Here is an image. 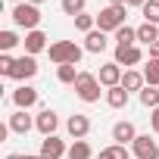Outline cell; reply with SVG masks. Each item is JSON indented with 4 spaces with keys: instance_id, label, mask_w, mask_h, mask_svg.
<instances>
[{
    "instance_id": "cell-37",
    "label": "cell",
    "mask_w": 159,
    "mask_h": 159,
    "mask_svg": "<svg viewBox=\"0 0 159 159\" xmlns=\"http://www.w3.org/2000/svg\"><path fill=\"white\" fill-rule=\"evenodd\" d=\"M28 3H34V7H41V3H44V0H28Z\"/></svg>"
},
{
    "instance_id": "cell-8",
    "label": "cell",
    "mask_w": 159,
    "mask_h": 159,
    "mask_svg": "<svg viewBox=\"0 0 159 159\" xmlns=\"http://www.w3.org/2000/svg\"><path fill=\"white\" fill-rule=\"evenodd\" d=\"M66 131H69L75 140H84V137L91 134V119H88V116H81V112H75V116H69Z\"/></svg>"
},
{
    "instance_id": "cell-29",
    "label": "cell",
    "mask_w": 159,
    "mask_h": 159,
    "mask_svg": "<svg viewBox=\"0 0 159 159\" xmlns=\"http://www.w3.org/2000/svg\"><path fill=\"white\" fill-rule=\"evenodd\" d=\"M16 44H22V41L16 38V31H10V28H7V31H0V50H3V53H10Z\"/></svg>"
},
{
    "instance_id": "cell-30",
    "label": "cell",
    "mask_w": 159,
    "mask_h": 159,
    "mask_svg": "<svg viewBox=\"0 0 159 159\" xmlns=\"http://www.w3.org/2000/svg\"><path fill=\"white\" fill-rule=\"evenodd\" d=\"M13 69H16V59H13L10 53H3V56H0V75L13 78Z\"/></svg>"
},
{
    "instance_id": "cell-5",
    "label": "cell",
    "mask_w": 159,
    "mask_h": 159,
    "mask_svg": "<svg viewBox=\"0 0 159 159\" xmlns=\"http://www.w3.org/2000/svg\"><path fill=\"white\" fill-rule=\"evenodd\" d=\"M131 147H134V156L137 159H159V143L150 134H137V140Z\"/></svg>"
},
{
    "instance_id": "cell-33",
    "label": "cell",
    "mask_w": 159,
    "mask_h": 159,
    "mask_svg": "<svg viewBox=\"0 0 159 159\" xmlns=\"http://www.w3.org/2000/svg\"><path fill=\"white\" fill-rule=\"evenodd\" d=\"M22 159H44V156H41V153H25Z\"/></svg>"
},
{
    "instance_id": "cell-28",
    "label": "cell",
    "mask_w": 159,
    "mask_h": 159,
    "mask_svg": "<svg viewBox=\"0 0 159 159\" xmlns=\"http://www.w3.org/2000/svg\"><path fill=\"white\" fill-rule=\"evenodd\" d=\"M84 3H88V0H62V13L75 19V16H81V13H84Z\"/></svg>"
},
{
    "instance_id": "cell-3",
    "label": "cell",
    "mask_w": 159,
    "mask_h": 159,
    "mask_svg": "<svg viewBox=\"0 0 159 159\" xmlns=\"http://www.w3.org/2000/svg\"><path fill=\"white\" fill-rule=\"evenodd\" d=\"M75 94H78V100H84V103H97L100 100V78L94 72H81L78 81H75Z\"/></svg>"
},
{
    "instance_id": "cell-38",
    "label": "cell",
    "mask_w": 159,
    "mask_h": 159,
    "mask_svg": "<svg viewBox=\"0 0 159 159\" xmlns=\"http://www.w3.org/2000/svg\"><path fill=\"white\" fill-rule=\"evenodd\" d=\"M13 3H25V0H13Z\"/></svg>"
},
{
    "instance_id": "cell-26",
    "label": "cell",
    "mask_w": 159,
    "mask_h": 159,
    "mask_svg": "<svg viewBox=\"0 0 159 159\" xmlns=\"http://www.w3.org/2000/svg\"><path fill=\"white\" fill-rule=\"evenodd\" d=\"M140 103H143V106H147V109H156V106H159V91H156V88H150V84H147V88H143V91H140Z\"/></svg>"
},
{
    "instance_id": "cell-1",
    "label": "cell",
    "mask_w": 159,
    "mask_h": 159,
    "mask_svg": "<svg viewBox=\"0 0 159 159\" xmlns=\"http://www.w3.org/2000/svg\"><path fill=\"white\" fill-rule=\"evenodd\" d=\"M50 59L56 62V66H78L81 62V47H78L75 41H56V44H50Z\"/></svg>"
},
{
    "instance_id": "cell-4",
    "label": "cell",
    "mask_w": 159,
    "mask_h": 159,
    "mask_svg": "<svg viewBox=\"0 0 159 159\" xmlns=\"http://www.w3.org/2000/svg\"><path fill=\"white\" fill-rule=\"evenodd\" d=\"M13 22L19 25V28H25V31H34L38 25H41V10L34 7V3H16L13 7Z\"/></svg>"
},
{
    "instance_id": "cell-31",
    "label": "cell",
    "mask_w": 159,
    "mask_h": 159,
    "mask_svg": "<svg viewBox=\"0 0 159 159\" xmlns=\"http://www.w3.org/2000/svg\"><path fill=\"white\" fill-rule=\"evenodd\" d=\"M150 125H153V131L159 134V106H156V109L150 112Z\"/></svg>"
},
{
    "instance_id": "cell-9",
    "label": "cell",
    "mask_w": 159,
    "mask_h": 159,
    "mask_svg": "<svg viewBox=\"0 0 159 159\" xmlns=\"http://www.w3.org/2000/svg\"><path fill=\"white\" fill-rule=\"evenodd\" d=\"M34 128H38L44 137H50V134H56V128H59V116H56L53 109H41L38 119H34Z\"/></svg>"
},
{
    "instance_id": "cell-32",
    "label": "cell",
    "mask_w": 159,
    "mask_h": 159,
    "mask_svg": "<svg viewBox=\"0 0 159 159\" xmlns=\"http://www.w3.org/2000/svg\"><path fill=\"white\" fill-rule=\"evenodd\" d=\"M150 59H159V41H156V44L150 47Z\"/></svg>"
},
{
    "instance_id": "cell-25",
    "label": "cell",
    "mask_w": 159,
    "mask_h": 159,
    "mask_svg": "<svg viewBox=\"0 0 159 159\" xmlns=\"http://www.w3.org/2000/svg\"><path fill=\"white\" fill-rule=\"evenodd\" d=\"M78 75H81V72H78L75 66H59V69H56V78H59L62 84H75Z\"/></svg>"
},
{
    "instance_id": "cell-7",
    "label": "cell",
    "mask_w": 159,
    "mask_h": 159,
    "mask_svg": "<svg viewBox=\"0 0 159 159\" xmlns=\"http://www.w3.org/2000/svg\"><path fill=\"white\" fill-rule=\"evenodd\" d=\"M34 75H38V59L31 53L19 56L16 59V69H13V78H16V81H28V78H34Z\"/></svg>"
},
{
    "instance_id": "cell-20",
    "label": "cell",
    "mask_w": 159,
    "mask_h": 159,
    "mask_svg": "<svg viewBox=\"0 0 159 159\" xmlns=\"http://www.w3.org/2000/svg\"><path fill=\"white\" fill-rule=\"evenodd\" d=\"M134 44H137V28L122 25V28L116 31V47H134Z\"/></svg>"
},
{
    "instance_id": "cell-36",
    "label": "cell",
    "mask_w": 159,
    "mask_h": 159,
    "mask_svg": "<svg viewBox=\"0 0 159 159\" xmlns=\"http://www.w3.org/2000/svg\"><path fill=\"white\" fill-rule=\"evenodd\" d=\"M7 159H22V153H10V156H7Z\"/></svg>"
},
{
    "instance_id": "cell-10",
    "label": "cell",
    "mask_w": 159,
    "mask_h": 159,
    "mask_svg": "<svg viewBox=\"0 0 159 159\" xmlns=\"http://www.w3.org/2000/svg\"><path fill=\"white\" fill-rule=\"evenodd\" d=\"M140 59H143V50L134 44V47H116V59H112V62H119V66L131 69V66H137Z\"/></svg>"
},
{
    "instance_id": "cell-15",
    "label": "cell",
    "mask_w": 159,
    "mask_h": 159,
    "mask_svg": "<svg viewBox=\"0 0 159 159\" xmlns=\"http://www.w3.org/2000/svg\"><path fill=\"white\" fill-rule=\"evenodd\" d=\"M112 140L122 143V147H125V143H134V140H137V128H134L131 122H116V125H112Z\"/></svg>"
},
{
    "instance_id": "cell-23",
    "label": "cell",
    "mask_w": 159,
    "mask_h": 159,
    "mask_svg": "<svg viewBox=\"0 0 159 159\" xmlns=\"http://www.w3.org/2000/svg\"><path fill=\"white\" fill-rule=\"evenodd\" d=\"M143 78H147L150 88H159V59H150L143 66Z\"/></svg>"
},
{
    "instance_id": "cell-19",
    "label": "cell",
    "mask_w": 159,
    "mask_h": 159,
    "mask_svg": "<svg viewBox=\"0 0 159 159\" xmlns=\"http://www.w3.org/2000/svg\"><path fill=\"white\" fill-rule=\"evenodd\" d=\"M106 103H109L112 109H125V106H128V91H125L122 84H119V88H109V91H106Z\"/></svg>"
},
{
    "instance_id": "cell-27",
    "label": "cell",
    "mask_w": 159,
    "mask_h": 159,
    "mask_svg": "<svg viewBox=\"0 0 159 159\" xmlns=\"http://www.w3.org/2000/svg\"><path fill=\"white\" fill-rule=\"evenodd\" d=\"M94 25H97V16H88V13H81V16H75V28H78V31H84V34H91V31H94Z\"/></svg>"
},
{
    "instance_id": "cell-6",
    "label": "cell",
    "mask_w": 159,
    "mask_h": 159,
    "mask_svg": "<svg viewBox=\"0 0 159 159\" xmlns=\"http://www.w3.org/2000/svg\"><path fill=\"white\" fill-rule=\"evenodd\" d=\"M122 66L119 62H106V66H100V72H97V78H100V84L109 91V88H119L122 84Z\"/></svg>"
},
{
    "instance_id": "cell-2",
    "label": "cell",
    "mask_w": 159,
    "mask_h": 159,
    "mask_svg": "<svg viewBox=\"0 0 159 159\" xmlns=\"http://www.w3.org/2000/svg\"><path fill=\"white\" fill-rule=\"evenodd\" d=\"M125 16H128V7H103L97 13V28L100 31H119L125 25Z\"/></svg>"
},
{
    "instance_id": "cell-18",
    "label": "cell",
    "mask_w": 159,
    "mask_h": 159,
    "mask_svg": "<svg viewBox=\"0 0 159 159\" xmlns=\"http://www.w3.org/2000/svg\"><path fill=\"white\" fill-rule=\"evenodd\" d=\"M137 41H140V44H147V47H153V44L159 41V25H150V22L137 25Z\"/></svg>"
},
{
    "instance_id": "cell-12",
    "label": "cell",
    "mask_w": 159,
    "mask_h": 159,
    "mask_svg": "<svg viewBox=\"0 0 159 159\" xmlns=\"http://www.w3.org/2000/svg\"><path fill=\"white\" fill-rule=\"evenodd\" d=\"M69 150H66V143L56 137V134H50V137H44L41 140V156L44 159H62Z\"/></svg>"
},
{
    "instance_id": "cell-11",
    "label": "cell",
    "mask_w": 159,
    "mask_h": 159,
    "mask_svg": "<svg viewBox=\"0 0 159 159\" xmlns=\"http://www.w3.org/2000/svg\"><path fill=\"white\" fill-rule=\"evenodd\" d=\"M13 103H16V109H31V106L38 103V91H34L31 84H19V88L13 91Z\"/></svg>"
},
{
    "instance_id": "cell-22",
    "label": "cell",
    "mask_w": 159,
    "mask_h": 159,
    "mask_svg": "<svg viewBox=\"0 0 159 159\" xmlns=\"http://www.w3.org/2000/svg\"><path fill=\"white\" fill-rule=\"evenodd\" d=\"M140 13H143V22L159 25V0H147V3L140 7Z\"/></svg>"
},
{
    "instance_id": "cell-21",
    "label": "cell",
    "mask_w": 159,
    "mask_h": 159,
    "mask_svg": "<svg viewBox=\"0 0 159 159\" xmlns=\"http://www.w3.org/2000/svg\"><path fill=\"white\" fill-rule=\"evenodd\" d=\"M69 159H91L94 156V150H91V143L88 140H72V147H69V153H66Z\"/></svg>"
},
{
    "instance_id": "cell-34",
    "label": "cell",
    "mask_w": 159,
    "mask_h": 159,
    "mask_svg": "<svg viewBox=\"0 0 159 159\" xmlns=\"http://www.w3.org/2000/svg\"><path fill=\"white\" fill-rule=\"evenodd\" d=\"M147 0H128V7H143Z\"/></svg>"
},
{
    "instance_id": "cell-16",
    "label": "cell",
    "mask_w": 159,
    "mask_h": 159,
    "mask_svg": "<svg viewBox=\"0 0 159 159\" xmlns=\"http://www.w3.org/2000/svg\"><path fill=\"white\" fill-rule=\"evenodd\" d=\"M122 88L131 94V91H143L147 88V78H143V72H137V69H125V75H122Z\"/></svg>"
},
{
    "instance_id": "cell-35",
    "label": "cell",
    "mask_w": 159,
    "mask_h": 159,
    "mask_svg": "<svg viewBox=\"0 0 159 159\" xmlns=\"http://www.w3.org/2000/svg\"><path fill=\"white\" fill-rule=\"evenodd\" d=\"M112 7H128V0H109Z\"/></svg>"
},
{
    "instance_id": "cell-13",
    "label": "cell",
    "mask_w": 159,
    "mask_h": 159,
    "mask_svg": "<svg viewBox=\"0 0 159 159\" xmlns=\"http://www.w3.org/2000/svg\"><path fill=\"white\" fill-rule=\"evenodd\" d=\"M25 53H41V50H50V44H47V34L41 31V28H34V31H25Z\"/></svg>"
},
{
    "instance_id": "cell-14",
    "label": "cell",
    "mask_w": 159,
    "mask_h": 159,
    "mask_svg": "<svg viewBox=\"0 0 159 159\" xmlns=\"http://www.w3.org/2000/svg\"><path fill=\"white\" fill-rule=\"evenodd\" d=\"M31 128H34V119L28 116V109H16L10 116V131L13 134H28Z\"/></svg>"
},
{
    "instance_id": "cell-24",
    "label": "cell",
    "mask_w": 159,
    "mask_h": 159,
    "mask_svg": "<svg viewBox=\"0 0 159 159\" xmlns=\"http://www.w3.org/2000/svg\"><path fill=\"white\" fill-rule=\"evenodd\" d=\"M97 159H131V156H128V150H125L122 143H112V147L100 150V156H97Z\"/></svg>"
},
{
    "instance_id": "cell-17",
    "label": "cell",
    "mask_w": 159,
    "mask_h": 159,
    "mask_svg": "<svg viewBox=\"0 0 159 159\" xmlns=\"http://www.w3.org/2000/svg\"><path fill=\"white\" fill-rule=\"evenodd\" d=\"M106 44H109V41H106V31H100V28H94L91 34H84V50H88V53H103Z\"/></svg>"
}]
</instances>
